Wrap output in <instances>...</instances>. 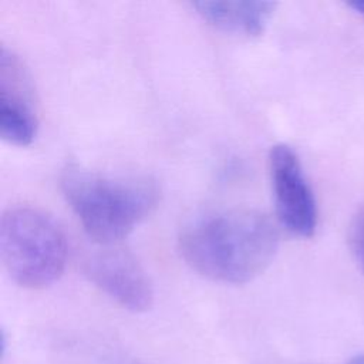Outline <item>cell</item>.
Here are the masks:
<instances>
[{
  "label": "cell",
  "mask_w": 364,
  "mask_h": 364,
  "mask_svg": "<svg viewBox=\"0 0 364 364\" xmlns=\"http://www.w3.org/2000/svg\"><path fill=\"white\" fill-rule=\"evenodd\" d=\"M30 78L21 60L4 46L0 51V135L14 145H28L36 136Z\"/></svg>",
  "instance_id": "6"
},
{
  "label": "cell",
  "mask_w": 364,
  "mask_h": 364,
  "mask_svg": "<svg viewBox=\"0 0 364 364\" xmlns=\"http://www.w3.org/2000/svg\"><path fill=\"white\" fill-rule=\"evenodd\" d=\"M196 11L209 24L230 33L259 36L270 18L276 3L250 0H202L193 1Z\"/></svg>",
  "instance_id": "7"
},
{
  "label": "cell",
  "mask_w": 364,
  "mask_h": 364,
  "mask_svg": "<svg viewBox=\"0 0 364 364\" xmlns=\"http://www.w3.org/2000/svg\"><path fill=\"white\" fill-rule=\"evenodd\" d=\"M350 7H353L357 13H360L363 17H364V0H355V1H351L348 3Z\"/></svg>",
  "instance_id": "9"
},
{
  "label": "cell",
  "mask_w": 364,
  "mask_h": 364,
  "mask_svg": "<svg viewBox=\"0 0 364 364\" xmlns=\"http://www.w3.org/2000/svg\"><path fill=\"white\" fill-rule=\"evenodd\" d=\"M347 364H364V354H358V355L351 357Z\"/></svg>",
  "instance_id": "10"
},
{
  "label": "cell",
  "mask_w": 364,
  "mask_h": 364,
  "mask_svg": "<svg viewBox=\"0 0 364 364\" xmlns=\"http://www.w3.org/2000/svg\"><path fill=\"white\" fill-rule=\"evenodd\" d=\"M269 169L280 223L300 237L313 236L317 226V208L297 154L286 144L272 146Z\"/></svg>",
  "instance_id": "4"
},
{
  "label": "cell",
  "mask_w": 364,
  "mask_h": 364,
  "mask_svg": "<svg viewBox=\"0 0 364 364\" xmlns=\"http://www.w3.org/2000/svg\"><path fill=\"white\" fill-rule=\"evenodd\" d=\"M350 246L364 270V209L358 210L350 225Z\"/></svg>",
  "instance_id": "8"
},
{
  "label": "cell",
  "mask_w": 364,
  "mask_h": 364,
  "mask_svg": "<svg viewBox=\"0 0 364 364\" xmlns=\"http://www.w3.org/2000/svg\"><path fill=\"white\" fill-rule=\"evenodd\" d=\"M60 188L87 235L104 246L129 235L158 202V186L148 178L112 176L77 164L61 171Z\"/></svg>",
  "instance_id": "2"
},
{
  "label": "cell",
  "mask_w": 364,
  "mask_h": 364,
  "mask_svg": "<svg viewBox=\"0 0 364 364\" xmlns=\"http://www.w3.org/2000/svg\"><path fill=\"white\" fill-rule=\"evenodd\" d=\"M186 264L220 283L242 284L263 273L279 247V232L264 213L229 209L188 223L178 239Z\"/></svg>",
  "instance_id": "1"
},
{
  "label": "cell",
  "mask_w": 364,
  "mask_h": 364,
  "mask_svg": "<svg viewBox=\"0 0 364 364\" xmlns=\"http://www.w3.org/2000/svg\"><path fill=\"white\" fill-rule=\"evenodd\" d=\"M0 259L18 286L44 289L64 272L65 235L55 219L43 209L10 208L0 220Z\"/></svg>",
  "instance_id": "3"
},
{
  "label": "cell",
  "mask_w": 364,
  "mask_h": 364,
  "mask_svg": "<svg viewBox=\"0 0 364 364\" xmlns=\"http://www.w3.org/2000/svg\"><path fill=\"white\" fill-rule=\"evenodd\" d=\"M87 277L121 307L142 313L154 303L152 283L141 263L122 249H98L84 264Z\"/></svg>",
  "instance_id": "5"
}]
</instances>
